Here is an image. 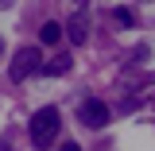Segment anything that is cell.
<instances>
[{
    "instance_id": "obj_1",
    "label": "cell",
    "mask_w": 155,
    "mask_h": 151,
    "mask_svg": "<svg viewBox=\"0 0 155 151\" xmlns=\"http://www.w3.org/2000/svg\"><path fill=\"white\" fill-rule=\"evenodd\" d=\"M58 124H62V116H58L54 105L39 109V113L31 116V143H35V147H47V143L58 136Z\"/></svg>"
},
{
    "instance_id": "obj_2",
    "label": "cell",
    "mask_w": 155,
    "mask_h": 151,
    "mask_svg": "<svg viewBox=\"0 0 155 151\" xmlns=\"http://www.w3.org/2000/svg\"><path fill=\"white\" fill-rule=\"evenodd\" d=\"M31 74H43V54H39V47H23L16 54V62H12V77L23 81V77H31Z\"/></svg>"
},
{
    "instance_id": "obj_3",
    "label": "cell",
    "mask_w": 155,
    "mask_h": 151,
    "mask_svg": "<svg viewBox=\"0 0 155 151\" xmlns=\"http://www.w3.org/2000/svg\"><path fill=\"white\" fill-rule=\"evenodd\" d=\"M81 120H85L89 128H105V124H109V105H105V101H97V97L81 101Z\"/></svg>"
},
{
    "instance_id": "obj_4",
    "label": "cell",
    "mask_w": 155,
    "mask_h": 151,
    "mask_svg": "<svg viewBox=\"0 0 155 151\" xmlns=\"http://www.w3.org/2000/svg\"><path fill=\"white\" fill-rule=\"evenodd\" d=\"M58 39H62V23H54V19H47V23L39 27V43H43V47H54Z\"/></svg>"
},
{
    "instance_id": "obj_5",
    "label": "cell",
    "mask_w": 155,
    "mask_h": 151,
    "mask_svg": "<svg viewBox=\"0 0 155 151\" xmlns=\"http://www.w3.org/2000/svg\"><path fill=\"white\" fill-rule=\"evenodd\" d=\"M66 35H70V39H74V43H78V47H81V43H85V19H70V23H66Z\"/></svg>"
},
{
    "instance_id": "obj_6",
    "label": "cell",
    "mask_w": 155,
    "mask_h": 151,
    "mask_svg": "<svg viewBox=\"0 0 155 151\" xmlns=\"http://www.w3.org/2000/svg\"><path fill=\"white\" fill-rule=\"evenodd\" d=\"M43 74H51V77H62V74H70V58H54L51 66H43Z\"/></svg>"
},
{
    "instance_id": "obj_7",
    "label": "cell",
    "mask_w": 155,
    "mask_h": 151,
    "mask_svg": "<svg viewBox=\"0 0 155 151\" xmlns=\"http://www.w3.org/2000/svg\"><path fill=\"white\" fill-rule=\"evenodd\" d=\"M116 19H120L124 27H132V12H128V8H116Z\"/></svg>"
},
{
    "instance_id": "obj_8",
    "label": "cell",
    "mask_w": 155,
    "mask_h": 151,
    "mask_svg": "<svg viewBox=\"0 0 155 151\" xmlns=\"http://www.w3.org/2000/svg\"><path fill=\"white\" fill-rule=\"evenodd\" d=\"M62 151H81V147H78V143H66V147H62Z\"/></svg>"
},
{
    "instance_id": "obj_9",
    "label": "cell",
    "mask_w": 155,
    "mask_h": 151,
    "mask_svg": "<svg viewBox=\"0 0 155 151\" xmlns=\"http://www.w3.org/2000/svg\"><path fill=\"white\" fill-rule=\"evenodd\" d=\"M0 54H4V39H0Z\"/></svg>"
},
{
    "instance_id": "obj_10",
    "label": "cell",
    "mask_w": 155,
    "mask_h": 151,
    "mask_svg": "<svg viewBox=\"0 0 155 151\" xmlns=\"http://www.w3.org/2000/svg\"><path fill=\"white\" fill-rule=\"evenodd\" d=\"M0 151H12V147H0Z\"/></svg>"
}]
</instances>
